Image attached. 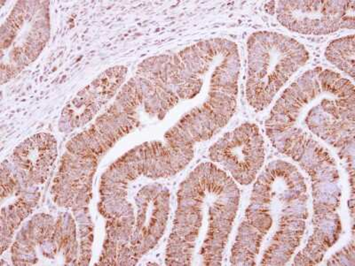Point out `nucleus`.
<instances>
[{
    "label": "nucleus",
    "mask_w": 355,
    "mask_h": 266,
    "mask_svg": "<svg viewBox=\"0 0 355 266\" xmlns=\"http://www.w3.org/2000/svg\"><path fill=\"white\" fill-rule=\"evenodd\" d=\"M309 198L305 177L294 164L277 160L266 164L253 184L230 264L287 265L305 236Z\"/></svg>",
    "instance_id": "f257e3e1"
},
{
    "label": "nucleus",
    "mask_w": 355,
    "mask_h": 266,
    "mask_svg": "<svg viewBox=\"0 0 355 266\" xmlns=\"http://www.w3.org/2000/svg\"><path fill=\"white\" fill-rule=\"evenodd\" d=\"M239 184L216 164H198L180 183L172 233L166 250V265H192L202 240L201 265H222L239 210Z\"/></svg>",
    "instance_id": "f03ea898"
},
{
    "label": "nucleus",
    "mask_w": 355,
    "mask_h": 266,
    "mask_svg": "<svg viewBox=\"0 0 355 266\" xmlns=\"http://www.w3.org/2000/svg\"><path fill=\"white\" fill-rule=\"evenodd\" d=\"M265 126H294L336 152L349 175L354 201L355 88L349 79L317 66L282 93Z\"/></svg>",
    "instance_id": "7ed1b4c3"
},
{
    "label": "nucleus",
    "mask_w": 355,
    "mask_h": 266,
    "mask_svg": "<svg viewBox=\"0 0 355 266\" xmlns=\"http://www.w3.org/2000/svg\"><path fill=\"white\" fill-rule=\"evenodd\" d=\"M245 97L257 113L268 108L277 95L300 69L310 53L295 38L275 31L250 35L246 43Z\"/></svg>",
    "instance_id": "20e7f679"
},
{
    "label": "nucleus",
    "mask_w": 355,
    "mask_h": 266,
    "mask_svg": "<svg viewBox=\"0 0 355 266\" xmlns=\"http://www.w3.org/2000/svg\"><path fill=\"white\" fill-rule=\"evenodd\" d=\"M209 158L237 184H252L265 163V141L261 129L252 122L237 126L211 145Z\"/></svg>",
    "instance_id": "39448f33"
},
{
    "label": "nucleus",
    "mask_w": 355,
    "mask_h": 266,
    "mask_svg": "<svg viewBox=\"0 0 355 266\" xmlns=\"http://www.w3.org/2000/svg\"><path fill=\"white\" fill-rule=\"evenodd\" d=\"M274 15L291 32L324 36L354 30L355 1H278Z\"/></svg>",
    "instance_id": "423d86ee"
},
{
    "label": "nucleus",
    "mask_w": 355,
    "mask_h": 266,
    "mask_svg": "<svg viewBox=\"0 0 355 266\" xmlns=\"http://www.w3.org/2000/svg\"><path fill=\"white\" fill-rule=\"evenodd\" d=\"M354 35L338 38L326 47L324 56L333 66L354 79Z\"/></svg>",
    "instance_id": "0eeeda50"
},
{
    "label": "nucleus",
    "mask_w": 355,
    "mask_h": 266,
    "mask_svg": "<svg viewBox=\"0 0 355 266\" xmlns=\"http://www.w3.org/2000/svg\"><path fill=\"white\" fill-rule=\"evenodd\" d=\"M354 237L334 255L331 256L326 265H354L355 260Z\"/></svg>",
    "instance_id": "6e6552de"
},
{
    "label": "nucleus",
    "mask_w": 355,
    "mask_h": 266,
    "mask_svg": "<svg viewBox=\"0 0 355 266\" xmlns=\"http://www.w3.org/2000/svg\"><path fill=\"white\" fill-rule=\"evenodd\" d=\"M265 9L268 14L274 15L275 12V2H268L265 5Z\"/></svg>",
    "instance_id": "1a4fd4ad"
}]
</instances>
